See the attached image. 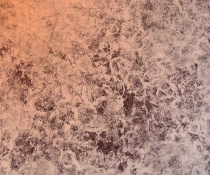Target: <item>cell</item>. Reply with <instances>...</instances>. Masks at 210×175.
<instances>
[{
  "mask_svg": "<svg viewBox=\"0 0 210 175\" xmlns=\"http://www.w3.org/2000/svg\"><path fill=\"white\" fill-rule=\"evenodd\" d=\"M134 56L136 58L139 57V52L138 51H135L134 52Z\"/></svg>",
  "mask_w": 210,
  "mask_h": 175,
  "instance_id": "obj_1",
  "label": "cell"
},
{
  "mask_svg": "<svg viewBox=\"0 0 210 175\" xmlns=\"http://www.w3.org/2000/svg\"><path fill=\"white\" fill-rule=\"evenodd\" d=\"M161 61H162V58H157V62H161Z\"/></svg>",
  "mask_w": 210,
  "mask_h": 175,
  "instance_id": "obj_2",
  "label": "cell"
}]
</instances>
